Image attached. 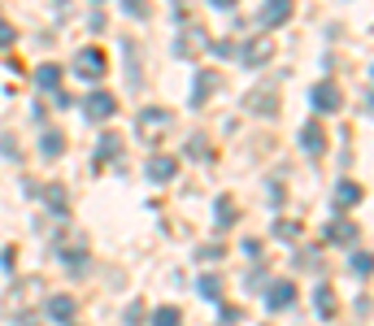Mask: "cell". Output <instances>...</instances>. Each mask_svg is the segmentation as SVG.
Wrapping results in <instances>:
<instances>
[{
	"mask_svg": "<svg viewBox=\"0 0 374 326\" xmlns=\"http://www.w3.org/2000/svg\"><path fill=\"white\" fill-rule=\"evenodd\" d=\"M274 53H279V44H274V35H257V40H248V44L239 48V57H244V65H248V70H253V65H266Z\"/></svg>",
	"mask_w": 374,
	"mask_h": 326,
	"instance_id": "6da1fadb",
	"label": "cell"
},
{
	"mask_svg": "<svg viewBox=\"0 0 374 326\" xmlns=\"http://www.w3.org/2000/svg\"><path fill=\"white\" fill-rule=\"evenodd\" d=\"M105 70H109V61H105L101 48H83V53L74 57V74L78 78H105Z\"/></svg>",
	"mask_w": 374,
	"mask_h": 326,
	"instance_id": "7a4b0ae2",
	"label": "cell"
},
{
	"mask_svg": "<svg viewBox=\"0 0 374 326\" xmlns=\"http://www.w3.org/2000/svg\"><path fill=\"white\" fill-rule=\"evenodd\" d=\"M209 44H214V40H209V35H205V31H201V26H187V31H183V35H178V44H174V53H178V57H183V61H192V57H196V53H205V48H209Z\"/></svg>",
	"mask_w": 374,
	"mask_h": 326,
	"instance_id": "3957f363",
	"label": "cell"
},
{
	"mask_svg": "<svg viewBox=\"0 0 374 326\" xmlns=\"http://www.w3.org/2000/svg\"><path fill=\"white\" fill-rule=\"evenodd\" d=\"M83 113H87L92 122H105V118L118 113V101H113L109 92H92V96H83Z\"/></svg>",
	"mask_w": 374,
	"mask_h": 326,
	"instance_id": "277c9868",
	"label": "cell"
},
{
	"mask_svg": "<svg viewBox=\"0 0 374 326\" xmlns=\"http://www.w3.org/2000/svg\"><path fill=\"white\" fill-rule=\"evenodd\" d=\"M40 291H44V283L40 279H26V283H18V287H13L9 291V314H26V309H31V300H35L40 296Z\"/></svg>",
	"mask_w": 374,
	"mask_h": 326,
	"instance_id": "5b68a950",
	"label": "cell"
},
{
	"mask_svg": "<svg viewBox=\"0 0 374 326\" xmlns=\"http://www.w3.org/2000/svg\"><path fill=\"white\" fill-rule=\"evenodd\" d=\"M309 101H314V109H318V113H339V109H344V96H339V87L331 83V78H327V83H318Z\"/></svg>",
	"mask_w": 374,
	"mask_h": 326,
	"instance_id": "8992f818",
	"label": "cell"
},
{
	"mask_svg": "<svg viewBox=\"0 0 374 326\" xmlns=\"http://www.w3.org/2000/svg\"><path fill=\"white\" fill-rule=\"evenodd\" d=\"M291 18V0H266V5H262V13H257V26H283Z\"/></svg>",
	"mask_w": 374,
	"mask_h": 326,
	"instance_id": "52a82bcc",
	"label": "cell"
},
{
	"mask_svg": "<svg viewBox=\"0 0 374 326\" xmlns=\"http://www.w3.org/2000/svg\"><path fill=\"white\" fill-rule=\"evenodd\" d=\"M266 304L270 309H291V304H296V283H287V279L270 283L266 287Z\"/></svg>",
	"mask_w": 374,
	"mask_h": 326,
	"instance_id": "ba28073f",
	"label": "cell"
},
{
	"mask_svg": "<svg viewBox=\"0 0 374 326\" xmlns=\"http://www.w3.org/2000/svg\"><path fill=\"white\" fill-rule=\"evenodd\" d=\"M218 87H222L218 70H201V74H196V87H192V105L201 109V105H205V101H209V96H214Z\"/></svg>",
	"mask_w": 374,
	"mask_h": 326,
	"instance_id": "9c48e42d",
	"label": "cell"
},
{
	"mask_svg": "<svg viewBox=\"0 0 374 326\" xmlns=\"http://www.w3.org/2000/svg\"><path fill=\"white\" fill-rule=\"evenodd\" d=\"M61 257H66L70 274H83V270H87V243H83V239H70V243H61Z\"/></svg>",
	"mask_w": 374,
	"mask_h": 326,
	"instance_id": "30bf717a",
	"label": "cell"
},
{
	"mask_svg": "<svg viewBox=\"0 0 374 326\" xmlns=\"http://www.w3.org/2000/svg\"><path fill=\"white\" fill-rule=\"evenodd\" d=\"M300 144H305V153L318 157L322 148H327V130H322L318 122H305V126H300Z\"/></svg>",
	"mask_w": 374,
	"mask_h": 326,
	"instance_id": "8fae6325",
	"label": "cell"
},
{
	"mask_svg": "<svg viewBox=\"0 0 374 326\" xmlns=\"http://www.w3.org/2000/svg\"><path fill=\"white\" fill-rule=\"evenodd\" d=\"M362 183H352V178H344V183L335 187V209H352V205H362Z\"/></svg>",
	"mask_w": 374,
	"mask_h": 326,
	"instance_id": "7c38bea8",
	"label": "cell"
},
{
	"mask_svg": "<svg viewBox=\"0 0 374 326\" xmlns=\"http://www.w3.org/2000/svg\"><path fill=\"white\" fill-rule=\"evenodd\" d=\"M174 174H178V161L174 157H153L148 161V178H153V183H170Z\"/></svg>",
	"mask_w": 374,
	"mask_h": 326,
	"instance_id": "4fadbf2b",
	"label": "cell"
},
{
	"mask_svg": "<svg viewBox=\"0 0 374 326\" xmlns=\"http://www.w3.org/2000/svg\"><path fill=\"white\" fill-rule=\"evenodd\" d=\"M166 122H170V109H144V113H139V130H144V139H148V135H161L157 126H166Z\"/></svg>",
	"mask_w": 374,
	"mask_h": 326,
	"instance_id": "5bb4252c",
	"label": "cell"
},
{
	"mask_svg": "<svg viewBox=\"0 0 374 326\" xmlns=\"http://www.w3.org/2000/svg\"><path fill=\"white\" fill-rule=\"evenodd\" d=\"M357 235H362V231H357V222H348V218H335V222L327 226V239H331V243H352Z\"/></svg>",
	"mask_w": 374,
	"mask_h": 326,
	"instance_id": "9a60e30c",
	"label": "cell"
},
{
	"mask_svg": "<svg viewBox=\"0 0 374 326\" xmlns=\"http://www.w3.org/2000/svg\"><path fill=\"white\" fill-rule=\"evenodd\" d=\"M40 153L44 157H61L66 153V135H61V130H44L40 135Z\"/></svg>",
	"mask_w": 374,
	"mask_h": 326,
	"instance_id": "2e32d148",
	"label": "cell"
},
{
	"mask_svg": "<svg viewBox=\"0 0 374 326\" xmlns=\"http://www.w3.org/2000/svg\"><path fill=\"white\" fill-rule=\"evenodd\" d=\"M44 200H48V209H53V214H66V209H70L66 187H61V183H48V187H44Z\"/></svg>",
	"mask_w": 374,
	"mask_h": 326,
	"instance_id": "e0dca14e",
	"label": "cell"
},
{
	"mask_svg": "<svg viewBox=\"0 0 374 326\" xmlns=\"http://www.w3.org/2000/svg\"><path fill=\"white\" fill-rule=\"evenodd\" d=\"M48 318L70 322V318H74V300H70V296H53V300H48Z\"/></svg>",
	"mask_w": 374,
	"mask_h": 326,
	"instance_id": "ac0fdd59",
	"label": "cell"
},
{
	"mask_svg": "<svg viewBox=\"0 0 374 326\" xmlns=\"http://www.w3.org/2000/svg\"><path fill=\"white\" fill-rule=\"evenodd\" d=\"M314 304H318V314H322V318H335V309H339L331 287H318V291H314Z\"/></svg>",
	"mask_w": 374,
	"mask_h": 326,
	"instance_id": "d6986e66",
	"label": "cell"
},
{
	"mask_svg": "<svg viewBox=\"0 0 374 326\" xmlns=\"http://www.w3.org/2000/svg\"><path fill=\"white\" fill-rule=\"evenodd\" d=\"M118 153H122V139L113 135V130H109V135H101V148H96V161H109V157H118Z\"/></svg>",
	"mask_w": 374,
	"mask_h": 326,
	"instance_id": "ffe728a7",
	"label": "cell"
},
{
	"mask_svg": "<svg viewBox=\"0 0 374 326\" xmlns=\"http://www.w3.org/2000/svg\"><path fill=\"white\" fill-rule=\"evenodd\" d=\"M248 109H257V113H274V109H279V101H274V92H253V96H248Z\"/></svg>",
	"mask_w": 374,
	"mask_h": 326,
	"instance_id": "44dd1931",
	"label": "cell"
},
{
	"mask_svg": "<svg viewBox=\"0 0 374 326\" xmlns=\"http://www.w3.org/2000/svg\"><path fill=\"white\" fill-rule=\"evenodd\" d=\"M35 83H40V87H48V92H57L61 70H57V65H40V70H35Z\"/></svg>",
	"mask_w": 374,
	"mask_h": 326,
	"instance_id": "7402d4cb",
	"label": "cell"
},
{
	"mask_svg": "<svg viewBox=\"0 0 374 326\" xmlns=\"http://www.w3.org/2000/svg\"><path fill=\"white\" fill-rule=\"evenodd\" d=\"M153 326H183V314H178L174 304H166V309H157V314H153Z\"/></svg>",
	"mask_w": 374,
	"mask_h": 326,
	"instance_id": "603a6c76",
	"label": "cell"
},
{
	"mask_svg": "<svg viewBox=\"0 0 374 326\" xmlns=\"http://www.w3.org/2000/svg\"><path fill=\"white\" fill-rule=\"evenodd\" d=\"M214 218H218L222 226H231V222H235V205H231V200H226V196H222V200H218V209H214Z\"/></svg>",
	"mask_w": 374,
	"mask_h": 326,
	"instance_id": "cb8c5ba5",
	"label": "cell"
},
{
	"mask_svg": "<svg viewBox=\"0 0 374 326\" xmlns=\"http://www.w3.org/2000/svg\"><path fill=\"white\" fill-rule=\"evenodd\" d=\"M201 291H205L209 300H218V296H222V279H214V274H205V279H201Z\"/></svg>",
	"mask_w": 374,
	"mask_h": 326,
	"instance_id": "d4e9b609",
	"label": "cell"
},
{
	"mask_svg": "<svg viewBox=\"0 0 374 326\" xmlns=\"http://www.w3.org/2000/svg\"><path fill=\"white\" fill-rule=\"evenodd\" d=\"M352 274H357V279H366V274H370V252H352Z\"/></svg>",
	"mask_w": 374,
	"mask_h": 326,
	"instance_id": "484cf974",
	"label": "cell"
},
{
	"mask_svg": "<svg viewBox=\"0 0 374 326\" xmlns=\"http://www.w3.org/2000/svg\"><path fill=\"white\" fill-rule=\"evenodd\" d=\"M13 40H18V31H13L9 22H0V48H9Z\"/></svg>",
	"mask_w": 374,
	"mask_h": 326,
	"instance_id": "4316f807",
	"label": "cell"
},
{
	"mask_svg": "<svg viewBox=\"0 0 374 326\" xmlns=\"http://www.w3.org/2000/svg\"><path fill=\"white\" fill-rule=\"evenodd\" d=\"M274 235H283V239H296V222H279V226H274Z\"/></svg>",
	"mask_w": 374,
	"mask_h": 326,
	"instance_id": "83f0119b",
	"label": "cell"
},
{
	"mask_svg": "<svg viewBox=\"0 0 374 326\" xmlns=\"http://www.w3.org/2000/svg\"><path fill=\"white\" fill-rule=\"evenodd\" d=\"M209 48H214L218 57H231V53H235V44H226V40H222V44H209Z\"/></svg>",
	"mask_w": 374,
	"mask_h": 326,
	"instance_id": "f1b7e54d",
	"label": "cell"
},
{
	"mask_svg": "<svg viewBox=\"0 0 374 326\" xmlns=\"http://www.w3.org/2000/svg\"><path fill=\"white\" fill-rule=\"evenodd\" d=\"M214 5H218V9H231V5H239V0H214Z\"/></svg>",
	"mask_w": 374,
	"mask_h": 326,
	"instance_id": "f546056e",
	"label": "cell"
},
{
	"mask_svg": "<svg viewBox=\"0 0 374 326\" xmlns=\"http://www.w3.org/2000/svg\"><path fill=\"white\" fill-rule=\"evenodd\" d=\"M13 326H35V318H18V322H13Z\"/></svg>",
	"mask_w": 374,
	"mask_h": 326,
	"instance_id": "4dcf8cb0",
	"label": "cell"
}]
</instances>
